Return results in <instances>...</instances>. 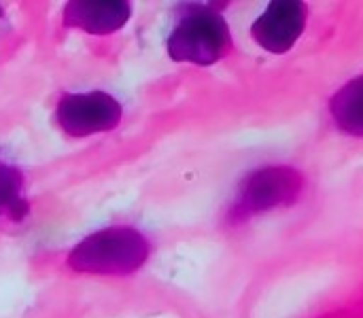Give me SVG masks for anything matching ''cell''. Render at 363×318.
<instances>
[{"mask_svg":"<svg viewBox=\"0 0 363 318\" xmlns=\"http://www.w3.org/2000/svg\"><path fill=\"white\" fill-rule=\"evenodd\" d=\"M121 104L106 91H77L64 93L55 106V121L72 138H87L111 132L121 121Z\"/></svg>","mask_w":363,"mask_h":318,"instance_id":"4","label":"cell"},{"mask_svg":"<svg viewBox=\"0 0 363 318\" xmlns=\"http://www.w3.org/2000/svg\"><path fill=\"white\" fill-rule=\"evenodd\" d=\"M306 25V6L291 0H274L251 25L253 38L270 53H287L302 36Z\"/></svg>","mask_w":363,"mask_h":318,"instance_id":"5","label":"cell"},{"mask_svg":"<svg viewBox=\"0 0 363 318\" xmlns=\"http://www.w3.org/2000/svg\"><path fill=\"white\" fill-rule=\"evenodd\" d=\"M132 15L128 2H68L62 11V23L87 34H113L121 30Z\"/></svg>","mask_w":363,"mask_h":318,"instance_id":"6","label":"cell"},{"mask_svg":"<svg viewBox=\"0 0 363 318\" xmlns=\"http://www.w3.org/2000/svg\"><path fill=\"white\" fill-rule=\"evenodd\" d=\"M232 47L230 25L219 11L204 4L183 6L168 36V53L174 62L211 66Z\"/></svg>","mask_w":363,"mask_h":318,"instance_id":"2","label":"cell"},{"mask_svg":"<svg viewBox=\"0 0 363 318\" xmlns=\"http://www.w3.org/2000/svg\"><path fill=\"white\" fill-rule=\"evenodd\" d=\"M330 113L342 132L363 138V74L338 89L330 100Z\"/></svg>","mask_w":363,"mask_h":318,"instance_id":"8","label":"cell"},{"mask_svg":"<svg viewBox=\"0 0 363 318\" xmlns=\"http://www.w3.org/2000/svg\"><path fill=\"white\" fill-rule=\"evenodd\" d=\"M149 257L147 238L128 225H113L83 238L68 253V268L87 276H128Z\"/></svg>","mask_w":363,"mask_h":318,"instance_id":"1","label":"cell"},{"mask_svg":"<svg viewBox=\"0 0 363 318\" xmlns=\"http://www.w3.org/2000/svg\"><path fill=\"white\" fill-rule=\"evenodd\" d=\"M304 189V178L298 170L287 166H268L251 172L232 204L230 217L236 221L249 219L279 206H291Z\"/></svg>","mask_w":363,"mask_h":318,"instance_id":"3","label":"cell"},{"mask_svg":"<svg viewBox=\"0 0 363 318\" xmlns=\"http://www.w3.org/2000/svg\"><path fill=\"white\" fill-rule=\"evenodd\" d=\"M28 212L23 174L0 149V225H19Z\"/></svg>","mask_w":363,"mask_h":318,"instance_id":"7","label":"cell"}]
</instances>
